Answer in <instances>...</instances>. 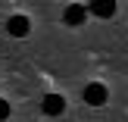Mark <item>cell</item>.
<instances>
[{
    "instance_id": "cell-5",
    "label": "cell",
    "mask_w": 128,
    "mask_h": 122,
    "mask_svg": "<svg viewBox=\"0 0 128 122\" xmlns=\"http://www.w3.org/2000/svg\"><path fill=\"white\" fill-rule=\"evenodd\" d=\"M91 13L100 16V19H110L112 13H116V3H112V0H97V3H91Z\"/></svg>"
},
{
    "instance_id": "cell-3",
    "label": "cell",
    "mask_w": 128,
    "mask_h": 122,
    "mask_svg": "<svg viewBox=\"0 0 128 122\" xmlns=\"http://www.w3.org/2000/svg\"><path fill=\"white\" fill-rule=\"evenodd\" d=\"M41 110L47 113V116H60V113L66 110V100H62L60 94H47V97H44V103H41Z\"/></svg>"
},
{
    "instance_id": "cell-2",
    "label": "cell",
    "mask_w": 128,
    "mask_h": 122,
    "mask_svg": "<svg viewBox=\"0 0 128 122\" xmlns=\"http://www.w3.org/2000/svg\"><path fill=\"white\" fill-rule=\"evenodd\" d=\"M62 19H66V25H81V22L88 19L84 3H69V6H66V13H62Z\"/></svg>"
},
{
    "instance_id": "cell-6",
    "label": "cell",
    "mask_w": 128,
    "mask_h": 122,
    "mask_svg": "<svg viewBox=\"0 0 128 122\" xmlns=\"http://www.w3.org/2000/svg\"><path fill=\"white\" fill-rule=\"evenodd\" d=\"M3 119H10V103L0 97V122H3Z\"/></svg>"
},
{
    "instance_id": "cell-4",
    "label": "cell",
    "mask_w": 128,
    "mask_h": 122,
    "mask_svg": "<svg viewBox=\"0 0 128 122\" xmlns=\"http://www.w3.org/2000/svg\"><path fill=\"white\" fill-rule=\"evenodd\" d=\"M6 31H10L12 38H25L28 35V19L25 16H12L10 22H6Z\"/></svg>"
},
{
    "instance_id": "cell-1",
    "label": "cell",
    "mask_w": 128,
    "mask_h": 122,
    "mask_svg": "<svg viewBox=\"0 0 128 122\" xmlns=\"http://www.w3.org/2000/svg\"><path fill=\"white\" fill-rule=\"evenodd\" d=\"M106 97H110V94H106V88L100 85V81H91V85L84 88V103H91V106H103Z\"/></svg>"
}]
</instances>
